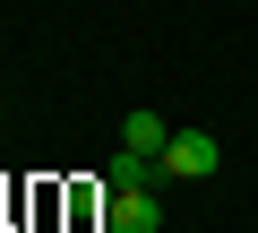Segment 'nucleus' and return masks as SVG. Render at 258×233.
<instances>
[{"instance_id": "obj_1", "label": "nucleus", "mask_w": 258, "mask_h": 233, "mask_svg": "<svg viewBox=\"0 0 258 233\" xmlns=\"http://www.w3.org/2000/svg\"><path fill=\"white\" fill-rule=\"evenodd\" d=\"M103 233H164V190H103Z\"/></svg>"}, {"instance_id": "obj_2", "label": "nucleus", "mask_w": 258, "mask_h": 233, "mask_svg": "<svg viewBox=\"0 0 258 233\" xmlns=\"http://www.w3.org/2000/svg\"><path fill=\"white\" fill-rule=\"evenodd\" d=\"M215 164H224L215 130H172V138H164V173H172V181H207Z\"/></svg>"}, {"instance_id": "obj_3", "label": "nucleus", "mask_w": 258, "mask_h": 233, "mask_svg": "<svg viewBox=\"0 0 258 233\" xmlns=\"http://www.w3.org/2000/svg\"><path fill=\"white\" fill-rule=\"evenodd\" d=\"M103 181H112V190H164V181H172V173H164V164H155V156H138V147H120V156H112V164H103Z\"/></svg>"}, {"instance_id": "obj_4", "label": "nucleus", "mask_w": 258, "mask_h": 233, "mask_svg": "<svg viewBox=\"0 0 258 233\" xmlns=\"http://www.w3.org/2000/svg\"><path fill=\"white\" fill-rule=\"evenodd\" d=\"M164 138H172V121H164V112H147V104L120 121V147H138V156H155V164H164Z\"/></svg>"}]
</instances>
